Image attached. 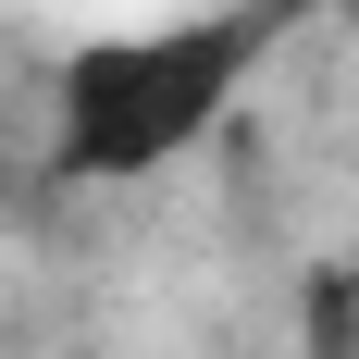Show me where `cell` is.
Segmentation results:
<instances>
[{"label": "cell", "mask_w": 359, "mask_h": 359, "mask_svg": "<svg viewBox=\"0 0 359 359\" xmlns=\"http://www.w3.org/2000/svg\"><path fill=\"white\" fill-rule=\"evenodd\" d=\"M248 74V37L236 25H161V37H87L50 87V124H62L74 174H149L174 161Z\"/></svg>", "instance_id": "obj_1"}, {"label": "cell", "mask_w": 359, "mask_h": 359, "mask_svg": "<svg viewBox=\"0 0 359 359\" xmlns=\"http://www.w3.org/2000/svg\"><path fill=\"white\" fill-rule=\"evenodd\" d=\"M347 13H359V0H347Z\"/></svg>", "instance_id": "obj_2"}]
</instances>
